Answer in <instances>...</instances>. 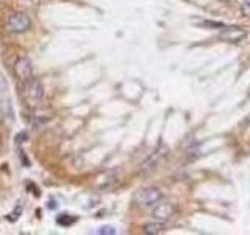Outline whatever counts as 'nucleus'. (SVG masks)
I'll list each match as a JSON object with an SVG mask.
<instances>
[{
	"label": "nucleus",
	"instance_id": "nucleus-1",
	"mask_svg": "<svg viewBox=\"0 0 250 235\" xmlns=\"http://www.w3.org/2000/svg\"><path fill=\"white\" fill-rule=\"evenodd\" d=\"M23 97L30 105H36L38 102H41L44 97V86L38 78H28L27 82H23Z\"/></svg>",
	"mask_w": 250,
	"mask_h": 235
},
{
	"label": "nucleus",
	"instance_id": "nucleus-2",
	"mask_svg": "<svg viewBox=\"0 0 250 235\" xmlns=\"http://www.w3.org/2000/svg\"><path fill=\"white\" fill-rule=\"evenodd\" d=\"M163 198L161 194V190L156 187H147V188H143V190H139L135 196V201L139 204L141 207H153L156 206Z\"/></svg>",
	"mask_w": 250,
	"mask_h": 235
},
{
	"label": "nucleus",
	"instance_id": "nucleus-3",
	"mask_svg": "<svg viewBox=\"0 0 250 235\" xmlns=\"http://www.w3.org/2000/svg\"><path fill=\"white\" fill-rule=\"evenodd\" d=\"M31 27V21L25 13H14L8 18L6 30L10 33H25Z\"/></svg>",
	"mask_w": 250,
	"mask_h": 235
},
{
	"label": "nucleus",
	"instance_id": "nucleus-4",
	"mask_svg": "<svg viewBox=\"0 0 250 235\" xmlns=\"http://www.w3.org/2000/svg\"><path fill=\"white\" fill-rule=\"evenodd\" d=\"M13 69H14V75L18 77L22 83L33 77V65H31L30 58H27V57H21L14 63Z\"/></svg>",
	"mask_w": 250,
	"mask_h": 235
},
{
	"label": "nucleus",
	"instance_id": "nucleus-5",
	"mask_svg": "<svg viewBox=\"0 0 250 235\" xmlns=\"http://www.w3.org/2000/svg\"><path fill=\"white\" fill-rule=\"evenodd\" d=\"M247 36L246 30H242L239 27H224L219 39L224 43H230V44H238L241 41H244Z\"/></svg>",
	"mask_w": 250,
	"mask_h": 235
},
{
	"label": "nucleus",
	"instance_id": "nucleus-6",
	"mask_svg": "<svg viewBox=\"0 0 250 235\" xmlns=\"http://www.w3.org/2000/svg\"><path fill=\"white\" fill-rule=\"evenodd\" d=\"M174 212H175V207L174 204L170 202H158L153 209V218L156 221H161V223H167L169 219L174 216Z\"/></svg>",
	"mask_w": 250,
	"mask_h": 235
},
{
	"label": "nucleus",
	"instance_id": "nucleus-7",
	"mask_svg": "<svg viewBox=\"0 0 250 235\" xmlns=\"http://www.w3.org/2000/svg\"><path fill=\"white\" fill-rule=\"evenodd\" d=\"M144 232L148 235H158L164 232V223L156 221V223H148L144 226Z\"/></svg>",
	"mask_w": 250,
	"mask_h": 235
},
{
	"label": "nucleus",
	"instance_id": "nucleus-8",
	"mask_svg": "<svg viewBox=\"0 0 250 235\" xmlns=\"http://www.w3.org/2000/svg\"><path fill=\"white\" fill-rule=\"evenodd\" d=\"M74 221H75V219H74V218H69V215H62V216L58 218V224H61V226L72 224Z\"/></svg>",
	"mask_w": 250,
	"mask_h": 235
},
{
	"label": "nucleus",
	"instance_id": "nucleus-9",
	"mask_svg": "<svg viewBox=\"0 0 250 235\" xmlns=\"http://www.w3.org/2000/svg\"><path fill=\"white\" fill-rule=\"evenodd\" d=\"M241 10H242V14H244L246 18H250V0H244V2H242Z\"/></svg>",
	"mask_w": 250,
	"mask_h": 235
},
{
	"label": "nucleus",
	"instance_id": "nucleus-10",
	"mask_svg": "<svg viewBox=\"0 0 250 235\" xmlns=\"http://www.w3.org/2000/svg\"><path fill=\"white\" fill-rule=\"evenodd\" d=\"M99 234H102V235H105V234L113 235V234H116V231H114V227H111V226H104V227H100Z\"/></svg>",
	"mask_w": 250,
	"mask_h": 235
},
{
	"label": "nucleus",
	"instance_id": "nucleus-11",
	"mask_svg": "<svg viewBox=\"0 0 250 235\" xmlns=\"http://www.w3.org/2000/svg\"><path fill=\"white\" fill-rule=\"evenodd\" d=\"M203 27H217V28H224L225 25L221 22H211V21H207V22H202Z\"/></svg>",
	"mask_w": 250,
	"mask_h": 235
},
{
	"label": "nucleus",
	"instance_id": "nucleus-12",
	"mask_svg": "<svg viewBox=\"0 0 250 235\" xmlns=\"http://www.w3.org/2000/svg\"><path fill=\"white\" fill-rule=\"evenodd\" d=\"M30 2H36V0H30Z\"/></svg>",
	"mask_w": 250,
	"mask_h": 235
}]
</instances>
